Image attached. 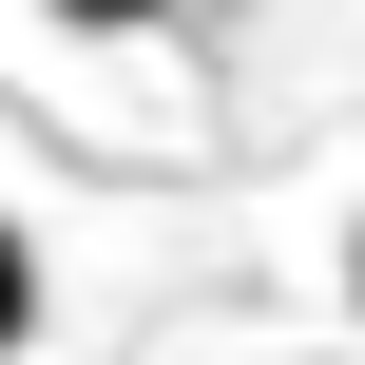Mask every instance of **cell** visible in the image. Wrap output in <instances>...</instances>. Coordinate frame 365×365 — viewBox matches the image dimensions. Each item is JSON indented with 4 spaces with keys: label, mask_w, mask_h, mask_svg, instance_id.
Segmentation results:
<instances>
[{
    "label": "cell",
    "mask_w": 365,
    "mask_h": 365,
    "mask_svg": "<svg viewBox=\"0 0 365 365\" xmlns=\"http://www.w3.org/2000/svg\"><path fill=\"white\" fill-rule=\"evenodd\" d=\"M38 346V231H19V212H0V365Z\"/></svg>",
    "instance_id": "obj_1"
},
{
    "label": "cell",
    "mask_w": 365,
    "mask_h": 365,
    "mask_svg": "<svg viewBox=\"0 0 365 365\" xmlns=\"http://www.w3.org/2000/svg\"><path fill=\"white\" fill-rule=\"evenodd\" d=\"M58 19H77V38H135V19H173V0H58Z\"/></svg>",
    "instance_id": "obj_2"
},
{
    "label": "cell",
    "mask_w": 365,
    "mask_h": 365,
    "mask_svg": "<svg viewBox=\"0 0 365 365\" xmlns=\"http://www.w3.org/2000/svg\"><path fill=\"white\" fill-rule=\"evenodd\" d=\"M346 308H365V212H346Z\"/></svg>",
    "instance_id": "obj_3"
}]
</instances>
